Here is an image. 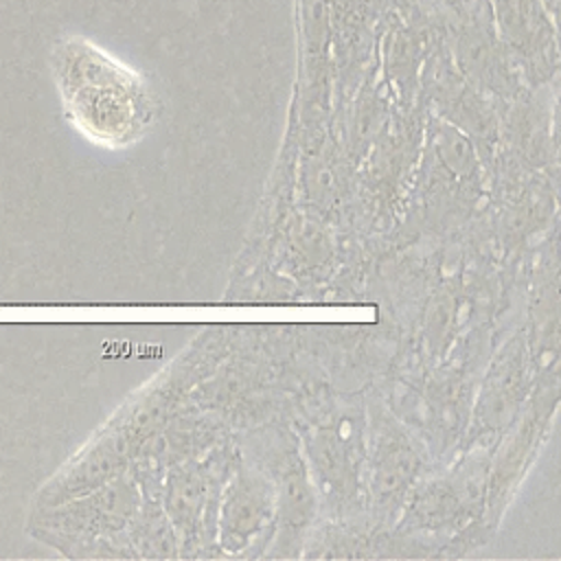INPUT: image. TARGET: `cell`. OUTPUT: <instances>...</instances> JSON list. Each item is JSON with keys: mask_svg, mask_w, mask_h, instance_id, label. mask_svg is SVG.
<instances>
[{"mask_svg": "<svg viewBox=\"0 0 561 561\" xmlns=\"http://www.w3.org/2000/svg\"><path fill=\"white\" fill-rule=\"evenodd\" d=\"M50 70L64 110L90 140L131 142L149 121V96L136 72L96 44L66 35L50 50Z\"/></svg>", "mask_w": 561, "mask_h": 561, "instance_id": "obj_1", "label": "cell"}, {"mask_svg": "<svg viewBox=\"0 0 561 561\" xmlns=\"http://www.w3.org/2000/svg\"><path fill=\"white\" fill-rule=\"evenodd\" d=\"M491 18L497 20L500 35L506 44L524 55L546 53L552 48V24L541 0H489Z\"/></svg>", "mask_w": 561, "mask_h": 561, "instance_id": "obj_2", "label": "cell"}]
</instances>
